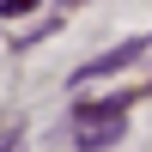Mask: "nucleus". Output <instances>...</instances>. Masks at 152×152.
Returning a JSON list of instances; mask_svg holds the SVG:
<instances>
[{
	"mask_svg": "<svg viewBox=\"0 0 152 152\" xmlns=\"http://www.w3.org/2000/svg\"><path fill=\"white\" fill-rule=\"evenodd\" d=\"M128 97H97V104H79L73 110V146L79 152H110L128 134Z\"/></svg>",
	"mask_w": 152,
	"mask_h": 152,
	"instance_id": "1",
	"label": "nucleus"
},
{
	"mask_svg": "<svg viewBox=\"0 0 152 152\" xmlns=\"http://www.w3.org/2000/svg\"><path fill=\"white\" fill-rule=\"evenodd\" d=\"M0 152H18V128H0Z\"/></svg>",
	"mask_w": 152,
	"mask_h": 152,
	"instance_id": "2",
	"label": "nucleus"
}]
</instances>
